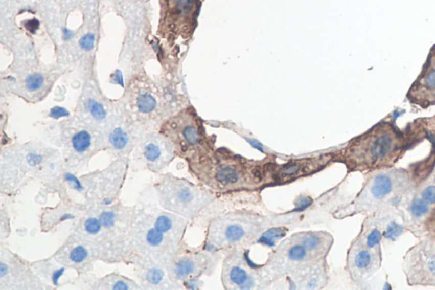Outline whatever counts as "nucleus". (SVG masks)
Wrapping results in <instances>:
<instances>
[{
    "label": "nucleus",
    "instance_id": "obj_1",
    "mask_svg": "<svg viewBox=\"0 0 435 290\" xmlns=\"http://www.w3.org/2000/svg\"><path fill=\"white\" fill-rule=\"evenodd\" d=\"M262 160L248 159L225 147L187 163L189 171L199 183L216 194L261 192L266 188L265 165Z\"/></svg>",
    "mask_w": 435,
    "mask_h": 290
},
{
    "label": "nucleus",
    "instance_id": "obj_2",
    "mask_svg": "<svg viewBox=\"0 0 435 290\" xmlns=\"http://www.w3.org/2000/svg\"><path fill=\"white\" fill-rule=\"evenodd\" d=\"M402 137L387 123L378 124L351 140L338 151L337 163L345 164L348 172H373L391 168L402 151Z\"/></svg>",
    "mask_w": 435,
    "mask_h": 290
},
{
    "label": "nucleus",
    "instance_id": "obj_3",
    "mask_svg": "<svg viewBox=\"0 0 435 290\" xmlns=\"http://www.w3.org/2000/svg\"><path fill=\"white\" fill-rule=\"evenodd\" d=\"M334 238L326 231L296 232L277 245L264 265L260 266L266 288L282 280L297 266L327 258Z\"/></svg>",
    "mask_w": 435,
    "mask_h": 290
},
{
    "label": "nucleus",
    "instance_id": "obj_4",
    "mask_svg": "<svg viewBox=\"0 0 435 290\" xmlns=\"http://www.w3.org/2000/svg\"><path fill=\"white\" fill-rule=\"evenodd\" d=\"M413 186V179L405 169L387 168L370 172L357 195L337 208L332 215L342 219L370 215L390 205L400 206L403 197Z\"/></svg>",
    "mask_w": 435,
    "mask_h": 290
},
{
    "label": "nucleus",
    "instance_id": "obj_5",
    "mask_svg": "<svg viewBox=\"0 0 435 290\" xmlns=\"http://www.w3.org/2000/svg\"><path fill=\"white\" fill-rule=\"evenodd\" d=\"M276 217L250 210H235L211 219L207 229V242L216 251H231L254 244L269 228Z\"/></svg>",
    "mask_w": 435,
    "mask_h": 290
},
{
    "label": "nucleus",
    "instance_id": "obj_6",
    "mask_svg": "<svg viewBox=\"0 0 435 290\" xmlns=\"http://www.w3.org/2000/svg\"><path fill=\"white\" fill-rule=\"evenodd\" d=\"M160 134L172 145L175 155L187 163L201 159L216 149V137L208 134L203 120L191 105L167 119Z\"/></svg>",
    "mask_w": 435,
    "mask_h": 290
},
{
    "label": "nucleus",
    "instance_id": "obj_7",
    "mask_svg": "<svg viewBox=\"0 0 435 290\" xmlns=\"http://www.w3.org/2000/svg\"><path fill=\"white\" fill-rule=\"evenodd\" d=\"M216 193L203 186L168 174L160 183V205L187 219L198 216L217 199Z\"/></svg>",
    "mask_w": 435,
    "mask_h": 290
},
{
    "label": "nucleus",
    "instance_id": "obj_8",
    "mask_svg": "<svg viewBox=\"0 0 435 290\" xmlns=\"http://www.w3.org/2000/svg\"><path fill=\"white\" fill-rule=\"evenodd\" d=\"M337 158L338 151H329L278 164L274 156L269 155L265 165L266 188L292 184L299 180L312 176L337 162Z\"/></svg>",
    "mask_w": 435,
    "mask_h": 290
},
{
    "label": "nucleus",
    "instance_id": "obj_9",
    "mask_svg": "<svg viewBox=\"0 0 435 290\" xmlns=\"http://www.w3.org/2000/svg\"><path fill=\"white\" fill-rule=\"evenodd\" d=\"M221 283L226 290L265 289L260 266L251 262L247 250L228 251L223 259Z\"/></svg>",
    "mask_w": 435,
    "mask_h": 290
},
{
    "label": "nucleus",
    "instance_id": "obj_10",
    "mask_svg": "<svg viewBox=\"0 0 435 290\" xmlns=\"http://www.w3.org/2000/svg\"><path fill=\"white\" fill-rule=\"evenodd\" d=\"M202 0H165L164 20L162 21L164 37L169 39H188L196 26Z\"/></svg>",
    "mask_w": 435,
    "mask_h": 290
},
{
    "label": "nucleus",
    "instance_id": "obj_11",
    "mask_svg": "<svg viewBox=\"0 0 435 290\" xmlns=\"http://www.w3.org/2000/svg\"><path fill=\"white\" fill-rule=\"evenodd\" d=\"M408 285L435 287V240L426 237L410 248L403 258Z\"/></svg>",
    "mask_w": 435,
    "mask_h": 290
},
{
    "label": "nucleus",
    "instance_id": "obj_12",
    "mask_svg": "<svg viewBox=\"0 0 435 290\" xmlns=\"http://www.w3.org/2000/svg\"><path fill=\"white\" fill-rule=\"evenodd\" d=\"M219 255L211 251L178 252L168 260L166 265L169 278L174 286L187 281L196 280L201 276L212 274L219 262Z\"/></svg>",
    "mask_w": 435,
    "mask_h": 290
},
{
    "label": "nucleus",
    "instance_id": "obj_13",
    "mask_svg": "<svg viewBox=\"0 0 435 290\" xmlns=\"http://www.w3.org/2000/svg\"><path fill=\"white\" fill-rule=\"evenodd\" d=\"M382 249H369L359 240H353L347 251L345 270L356 286H362L382 266Z\"/></svg>",
    "mask_w": 435,
    "mask_h": 290
},
{
    "label": "nucleus",
    "instance_id": "obj_14",
    "mask_svg": "<svg viewBox=\"0 0 435 290\" xmlns=\"http://www.w3.org/2000/svg\"><path fill=\"white\" fill-rule=\"evenodd\" d=\"M282 280L285 281L287 288L290 289H322L327 287L330 280L327 258L305 263L295 268Z\"/></svg>",
    "mask_w": 435,
    "mask_h": 290
},
{
    "label": "nucleus",
    "instance_id": "obj_15",
    "mask_svg": "<svg viewBox=\"0 0 435 290\" xmlns=\"http://www.w3.org/2000/svg\"><path fill=\"white\" fill-rule=\"evenodd\" d=\"M75 237L74 242H69L61 248L56 255V262L64 266L75 269L78 273H84L91 265L90 246Z\"/></svg>",
    "mask_w": 435,
    "mask_h": 290
},
{
    "label": "nucleus",
    "instance_id": "obj_16",
    "mask_svg": "<svg viewBox=\"0 0 435 290\" xmlns=\"http://www.w3.org/2000/svg\"><path fill=\"white\" fill-rule=\"evenodd\" d=\"M410 101L423 107L435 104V56L429 60L428 68L423 71L408 94Z\"/></svg>",
    "mask_w": 435,
    "mask_h": 290
},
{
    "label": "nucleus",
    "instance_id": "obj_17",
    "mask_svg": "<svg viewBox=\"0 0 435 290\" xmlns=\"http://www.w3.org/2000/svg\"><path fill=\"white\" fill-rule=\"evenodd\" d=\"M143 157L151 169L161 170L171 161L174 156V148L169 141L163 137L150 139L144 144Z\"/></svg>",
    "mask_w": 435,
    "mask_h": 290
},
{
    "label": "nucleus",
    "instance_id": "obj_18",
    "mask_svg": "<svg viewBox=\"0 0 435 290\" xmlns=\"http://www.w3.org/2000/svg\"><path fill=\"white\" fill-rule=\"evenodd\" d=\"M355 238L369 249H382L381 242L383 239V232L377 213L368 215Z\"/></svg>",
    "mask_w": 435,
    "mask_h": 290
},
{
    "label": "nucleus",
    "instance_id": "obj_19",
    "mask_svg": "<svg viewBox=\"0 0 435 290\" xmlns=\"http://www.w3.org/2000/svg\"><path fill=\"white\" fill-rule=\"evenodd\" d=\"M73 208L71 207H58L57 209L51 210L49 209L47 211H44L42 215V228L43 231H47L55 227L59 223L66 220V219H74L76 217L75 214H73Z\"/></svg>",
    "mask_w": 435,
    "mask_h": 290
},
{
    "label": "nucleus",
    "instance_id": "obj_20",
    "mask_svg": "<svg viewBox=\"0 0 435 290\" xmlns=\"http://www.w3.org/2000/svg\"><path fill=\"white\" fill-rule=\"evenodd\" d=\"M166 273L164 266L151 264L143 269V279L148 285L161 286L166 279Z\"/></svg>",
    "mask_w": 435,
    "mask_h": 290
},
{
    "label": "nucleus",
    "instance_id": "obj_21",
    "mask_svg": "<svg viewBox=\"0 0 435 290\" xmlns=\"http://www.w3.org/2000/svg\"><path fill=\"white\" fill-rule=\"evenodd\" d=\"M135 283L133 281L128 280L127 278L120 276H107L103 278L98 283L99 288H110V289H135Z\"/></svg>",
    "mask_w": 435,
    "mask_h": 290
},
{
    "label": "nucleus",
    "instance_id": "obj_22",
    "mask_svg": "<svg viewBox=\"0 0 435 290\" xmlns=\"http://www.w3.org/2000/svg\"><path fill=\"white\" fill-rule=\"evenodd\" d=\"M71 144L77 153H85L92 145V136L87 129H80L73 135Z\"/></svg>",
    "mask_w": 435,
    "mask_h": 290
},
{
    "label": "nucleus",
    "instance_id": "obj_23",
    "mask_svg": "<svg viewBox=\"0 0 435 290\" xmlns=\"http://www.w3.org/2000/svg\"><path fill=\"white\" fill-rule=\"evenodd\" d=\"M156 99L148 91H143L139 93L136 98V107L140 113L150 114L156 110Z\"/></svg>",
    "mask_w": 435,
    "mask_h": 290
},
{
    "label": "nucleus",
    "instance_id": "obj_24",
    "mask_svg": "<svg viewBox=\"0 0 435 290\" xmlns=\"http://www.w3.org/2000/svg\"><path fill=\"white\" fill-rule=\"evenodd\" d=\"M103 230V226L101 224V220L99 217L96 216H88L84 218L82 222V236H88V237H96L101 233Z\"/></svg>",
    "mask_w": 435,
    "mask_h": 290
},
{
    "label": "nucleus",
    "instance_id": "obj_25",
    "mask_svg": "<svg viewBox=\"0 0 435 290\" xmlns=\"http://www.w3.org/2000/svg\"><path fill=\"white\" fill-rule=\"evenodd\" d=\"M109 142L115 150H123L128 145V134L121 127H117L109 136Z\"/></svg>",
    "mask_w": 435,
    "mask_h": 290
},
{
    "label": "nucleus",
    "instance_id": "obj_26",
    "mask_svg": "<svg viewBox=\"0 0 435 290\" xmlns=\"http://www.w3.org/2000/svg\"><path fill=\"white\" fill-rule=\"evenodd\" d=\"M418 194L428 203L432 207L435 206V183L434 178L428 181L426 184H423L420 187L417 188Z\"/></svg>",
    "mask_w": 435,
    "mask_h": 290
},
{
    "label": "nucleus",
    "instance_id": "obj_27",
    "mask_svg": "<svg viewBox=\"0 0 435 290\" xmlns=\"http://www.w3.org/2000/svg\"><path fill=\"white\" fill-rule=\"evenodd\" d=\"M87 110L96 121H103L107 117L106 111L103 104L90 99L87 104Z\"/></svg>",
    "mask_w": 435,
    "mask_h": 290
},
{
    "label": "nucleus",
    "instance_id": "obj_28",
    "mask_svg": "<svg viewBox=\"0 0 435 290\" xmlns=\"http://www.w3.org/2000/svg\"><path fill=\"white\" fill-rule=\"evenodd\" d=\"M98 217L104 229H115L117 224H119V215L113 209L102 210Z\"/></svg>",
    "mask_w": 435,
    "mask_h": 290
},
{
    "label": "nucleus",
    "instance_id": "obj_29",
    "mask_svg": "<svg viewBox=\"0 0 435 290\" xmlns=\"http://www.w3.org/2000/svg\"><path fill=\"white\" fill-rule=\"evenodd\" d=\"M26 88L29 92H35L40 90L44 84V78L39 73L29 76L26 80Z\"/></svg>",
    "mask_w": 435,
    "mask_h": 290
},
{
    "label": "nucleus",
    "instance_id": "obj_30",
    "mask_svg": "<svg viewBox=\"0 0 435 290\" xmlns=\"http://www.w3.org/2000/svg\"><path fill=\"white\" fill-rule=\"evenodd\" d=\"M94 42H95V37L93 34L88 33L81 38L80 46L85 51H90L94 47Z\"/></svg>",
    "mask_w": 435,
    "mask_h": 290
}]
</instances>
